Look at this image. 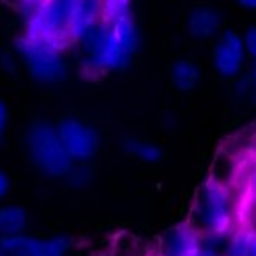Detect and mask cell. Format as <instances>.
<instances>
[{
	"label": "cell",
	"instance_id": "cell-1",
	"mask_svg": "<svg viewBox=\"0 0 256 256\" xmlns=\"http://www.w3.org/2000/svg\"><path fill=\"white\" fill-rule=\"evenodd\" d=\"M235 198L222 182L208 180L198 191L191 226L202 235H224L234 226Z\"/></svg>",
	"mask_w": 256,
	"mask_h": 256
},
{
	"label": "cell",
	"instance_id": "cell-2",
	"mask_svg": "<svg viewBox=\"0 0 256 256\" xmlns=\"http://www.w3.org/2000/svg\"><path fill=\"white\" fill-rule=\"evenodd\" d=\"M78 0H42L32 14L25 36L39 39L55 50H64L72 42L69 28Z\"/></svg>",
	"mask_w": 256,
	"mask_h": 256
},
{
	"label": "cell",
	"instance_id": "cell-3",
	"mask_svg": "<svg viewBox=\"0 0 256 256\" xmlns=\"http://www.w3.org/2000/svg\"><path fill=\"white\" fill-rule=\"evenodd\" d=\"M26 148L30 159L48 177H66L74 161L69 158L55 126L50 122H36L26 132Z\"/></svg>",
	"mask_w": 256,
	"mask_h": 256
},
{
	"label": "cell",
	"instance_id": "cell-4",
	"mask_svg": "<svg viewBox=\"0 0 256 256\" xmlns=\"http://www.w3.org/2000/svg\"><path fill=\"white\" fill-rule=\"evenodd\" d=\"M88 52V69L96 72L115 71L129 64L132 53L110 32L104 23H99L82 39Z\"/></svg>",
	"mask_w": 256,
	"mask_h": 256
},
{
	"label": "cell",
	"instance_id": "cell-5",
	"mask_svg": "<svg viewBox=\"0 0 256 256\" xmlns=\"http://www.w3.org/2000/svg\"><path fill=\"white\" fill-rule=\"evenodd\" d=\"M18 50L36 80L42 83H55L64 78L66 64L58 50L28 36L20 38Z\"/></svg>",
	"mask_w": 256,
	"mask_h": 256
},
{
	"label": "cell",
	"instance_id": "cell-6",
	"mask_svg": "<svg viewBox=\"0 0 256 256\" xmlns=\"http://www.w3.org/2000/svg\"><path fill=\"white\" fill-rule=\"evenodd\" d=\"M66 152L74 162H87L99 148V134L90 124L80 118H64L56 126Z\"/></svg>",
	"mask_w": 256,
	"mask_h": 256
},
{
	"label": "cell",
	"instance_id": "cell-7",
	"mask_svg": "<svg viewBox=\"0 0 256 256\" xmlns=\"http://www.w3.org/2000/svg\"><path fill=\"white\" fill-rule=\"evenodd\" d=\"M246 56H248V52H246L244 39L235 30L222 32L212 48L214 69L222 78H235L240 74Z\"/></svg>",
	"mask_w": 256,
	"mask_h": 256
},
{
	"label": "cell",
	"instance_id": "cell-8",
	"mask_svg": "<svg viewBox=\"0 0 256 256\" xmlns=\"http://www.w3.org/2000/svg\"><path fill=\"white\" fill-rule=\"evenodd\" d=\"M204 235L191 224H180L166 232L161 242V256H191L202 246Z\"/></svg>",
	"mask_w": 256,
	"mask_h": 256
},
{
	"label": "cell",
	"instance_id": "cell-9",
	"mask_svg": "<svg viewBox=\"0 0 256 256\" xmlns=\"http://www.w3.org/2000/svg\"><path fill=\"white\" fill-rule=\"evenodd\" d=\"M101 0H78L69 28L72 41H82L96 25L101 23Z\"/></svg>",
	"mask_w": 256,
	"mask_h": 256
},
{
	"label": "cell",
	"instance_id": "cell-10",
	"mask_svg": "<svg viewBox=\"0 0 256 256\" xmlns=\"http://www.w3.org/2000/svg\"><path fill=\"white\" fill-rule=\"evenodd\" d=\"M186 26L189 36H192L194 39H210L221 28V14L214 8L200 6L189 12Z\"/></svg>",
	"mask_w": 256,
	"mask_h": 256
},
{
	"label": "cell",
	"instance_id": "cell-11",
	"mask_svg": "<svg viewBox=\"0 0 256 256\" xmlns=\"http://www.w3.org/2000/svg\"><path fill=\"white\" fill-rule=\"evenodd\" d=\"M42 238L25 234L0 238V248L6 256H39L42 252Z\"/></svg>",
	"mask_w": 256,
	"mask_h": 256
},
{
	"label": "cell",
	"instance_id": "cell-12",
	"mask_svg": "<svg viewBox=\"0 0 256 256\" xmlns=\"http://www.w3.org/2000/svg\"><path fill=\"white\" fill-rule=\"evenodd\" d=\"M26 222L28 218L25 208H22L20 205H2L0 207V238L25 234Z\"/></svg>",
	"mask_w": 256,
	"mask_h": 256
},
{
	"label": "cell",
	"instance_id": "cell-13",
	"mask_svg": "<svg viewBox=\"0 0 256 256\" xmlns=\"http://www.w3.org/2000/svg\"><path fill=\"white\" fill-rule=\"evenodd\" d=\"M172 82L178 90H192L200 82V69L191 60H177L172 66Z\"/></svg>",
	"mask_w": 256,
	"mask_h": 256
},
{
	"label": "cell",
	"instance_id": "cell-14",
	"mask_svg": "<svg viewBox=\"0 0 256 256\" xmlns=\"http://www.w3.org/2000/svg\"><path fill=\"white\" fill-rule=\"evenodd\" d=\"M110 28L115 38L126 46L131 53H134L136 46H138V32H136V26L132 23L131 14L126 16V18H120L117 22H113L112 25H106Z\"/></svg>",
	"mask_w": 256,
	"mask_h": 256
},
{
	"label": "cell",
	"instance_id": "cell-15",
	"mask_svg": "<svg viewBox=\"0 0 256 256\" xmlns=\"http://www.w3.org/2000/svg\"><path fill=\"white\" fill-rule=\"evenodd\" d=\"M124 150L129 154L136 156L138 159L145 162H158L162 158V150L154 144H148L144 140H136V138H126L124 140Z\"/></svg>",
	"mask_w": 256,
	"mask_h": 256
},
{
	"label": "cell",
	"instance_id": "cell-16",
	"mask_svg": "<svg viewBox=\"0 0 256 256\" xmlns=\"http://www.w3.org/2000/svg\"><path fill=\"white\" fill-rule=\"evenodd\" d=\"M251 230L240 228L228 235L222 256H249V244H251Z\"/></svg>",
	"mask_w": 256,
	"mask_h": 256
},
{
	"label": "cell",
	"instance_id": "cell-17",
	"mask_svg": "<svg viewBox=\"0 0 256 256\" xmlns=\"http://www.w3.org/2000/svg\"><path fill=\"white\" fill-rule=\"evenodd\" d=\"M102 11H101V23L112 25L120 18L129 16V8H131V0H101Z\"/></svg>",
	"mask_w": 256,
	"mask_h": 256
},
{
	"label": "cell",
	"instance_id": "cell-18",
	"mask_svg": "<svg viewBox=\"0 0 256 256\" xmlns=\"http://www.w3.org/2000/svg\"><path fill=\"white\" fill-rule=\"evenodd\" d=\"M224 235H204L202 238V246L192 252L191 256H222L224 252V246H226V237Z\"/></svg>",
	"mask_w": 256,
	"mask_h": 256
},
{
	"label": "cell",
	"instance_id": "cell-19",
	"mask_svg": "<svg viewBox=\"0 0 256 256\" xmlns=\"http://www.w3.org/2000/svg\"><path fill=\"white\" fill-rule=\"evenodd\" d=\"M71 248V240L68 237H52L46 238L42 244V252L39 256H66V252Z\"/></svg>",
	"mask_w": 256,
	"mask_h": 256
},
{
	"label": "cell",
	"instance_id": "cell-20",
	"mask_svg": "<svg viewBox=\"0 0 256 256\" xmlns=\"http://www.w3.org/2000/svg\"><path fill=\"white\" fill-rule=\"evenodd\" d=\"M66 178L74 188H83V186H87L88 180H90V170L85 166V162H78V164H72V168L69 170V174L66 175Z\"/></svg>",
	"mask_w": 256,
	"mask_h": 256
},
{
	"label": "cell",
	"instance_id": "cell-21",
	"mask_svg": "<svg viewBox=\"0 0 256 256\" xmlns=\"http://www.w3.org/2000/svg\"><path fill=\"white\" fill-rule=\"evenodd\" d=\"M244 44H246V52H248V56H251L252 60L256 62V25H251L246 30L244 34Z\"/></svg>",
	"mask_w": 256,
	"mask_h": 256
},
{
	"label": "cell",
	"instance_id": "cell-22",
	"mask_svg": "<svg viewBox=\"0 0 256 256\" xmlns=\"http://www.w3.org/2000/svg\"><path fill=\"white\" fill-rule=\"evenodd\" d=\"M6 124H8V108L2 101H0V140H2V134H4Z\"/></svg>",
	"mask_w": 256,
	"mask_h": 256
},
{
	"label": "cell",
	"instance_id": "cell-23",
	"mask_svg": "<svg viewBox=\"0 0 256 256\" xmlns=\"http://www.w3.org/2000/svg\"><path fill=\"white\" fill-rule=\"evenodd\" d=\"M8 191H9V177L0 170V200L8 194Z\"/></svg>",
	"mask_w": 256,
	"mask_h": 256
},
{
	"label": "cell",
	"instance_id": "cell-24",
	"mask_svg": "<svg viewBox=\"0 0 256 256\" xmlns=\"http://www.w3.org/2000/svg\"><path fill=\"white\" fill-rule=\"evenodd\" d=\"M249 191H251V198L256 205V168L254 172L251 174V178H249Z\"/></svg>",
	"mask_w": 256,
	"mask_h": 256
},
{
	"label": "cell",
	"instance_id": "cell-25",
	"mask_svg": "<svg viewBox=\"0 0 256 256\" xmlns=\"http://www.w3.org/2000/svg\"><path fill=\"white\" fill-rule=\"evenodd\" d=\"M238 6H242L244 9H251V11H256V0H237Z\"/></svg>",
	"mask_w": 256,
	"mask_h": 256
},
{
	"label": "cell",
	"instance_id": "cell-26",
	"mask_svg": "<svg viewBox=\"0 0 256 256\" xmlns=\"http://www.w3.org/2000/svg\"><path fill=\"white\" fill-rule=\"evenodd\" d=\"M249 256H256V232L251 234V244H249Z\"/></svg>",
	"mask_w": 256,
	"mask_h": 256
},
{
	"label": "cell",
	"instance_id": "cell-27",
	"mask_svg": "<svg viewBox=\"0 0 256 256\" xmlns=\"http://www.w3.org/2000/svg\"><path fill=\"white\" fill-rule=\"evenodd\" d=\"M251 232H256V205H254V210H252L251 214V228H249Z\"/></svg>",
	"mask_w": 256,
	"mask_h": 256
},
{
	"label": "cell",
	"instance_id": "cell-28",
	"mask_svg": "<svg viewBox=\"0 0 256 256\" xmlns=\"http://www.w3.org/2000/svg\"><path fill=\"white\" fill-rule=\"evenodd\" d=\"M249 80H251L252 83H256V62H254V66H252V69H251V74H249Z\"/></svg>",
	"mask_w": 256,
	"mask_h": 256
},
{
	"label": "cell",
	"instance_id": "cell-29",
	"mask_svg": "<svg viewBox=\"0 0 256 256\" xmlns=\"http://www.w3.org/2000/svg\"><path fill=\"white\" fill-rule=\"evenodd\" d=\"M252 83V82H251ZM251 96H252V99H254V102H256V83H252V87H251Z\"/></svg>",
	"mask_w": 256,
	"mask_h": 256
},
{
	"label": "cell",
	"instance_id": "cell-30",
	"mask_svg": "<svg viewBox=\"0 0 256 256\" xmlns=\"http://www.w3.org/2000/svg\"><path fill=\"white\" fill-rule=\"evenodd\" d=\"M25 4H36V6H39L42 2V0H23Z\"/></svg>",
	"mask_w": 256,
	"mask_h": 256
},
{
	"label": "cell",
	"instance_id": "cell-31",
	"mask_svg": "<svg viewBox=\"0 0 256 256\" xmlns=\"http://www.w3.org/2000/svg\"><path fill=\"white\" fill-rule=\"evenodd\" d=\"M0 256H6V252L2 251V248H0Z\"/></svg>",
	"mask_w": 256,
	"mask_h": 256
}]
</instances>
